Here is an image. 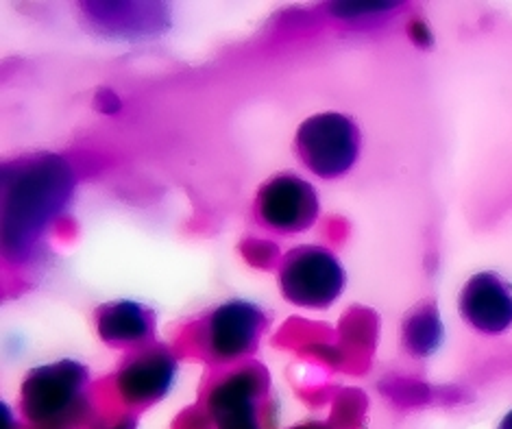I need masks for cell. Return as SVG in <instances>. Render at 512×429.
<instances>
[{"mask_svg":"<svg viewBox=\"0 0 512 429\" xmlns=\"http://www.w3.org/2000/svg\"><path fill=\"white\" fill-rule=\"evenodd\" d=\"M297 153L316 177L336 179L353 168L360 153V129L345 114H316L297 131Z\"/></svg>","mask_w":512,"mask_h":429,"instance_id":"6da1fadb","label":"cell"},{"mask_svg":"<svg viewBox=\"0 0 512 429\" xmlns=\"http://www.w3.org/2000/svg\"><path fill=\"white\" fill-rule=\"evenodd\" d=\"M282 294L301 308H329L345 288V271L338 257L323 247H295L279 268Z\"/></svg>","mask_w":512,"mask_h":429,"instance_id":"7a4b0ae2","label":"cell"},{"mask_svg":"<svg viewBox=\"0 0 512 429\" xmlns=\"http://www.w3.org/2000/svg\"><path fill=\"white\" fill-rule=\"evenodd\" d=\"M255 216L275 234H301L319 218V194L295 173H279L255 194Z\"/></svg>","mask_w":512,"mask_h":429,"instance_id":"3957f363","label":"cell"},{"mask_svg":"<svg viewBox=\"0 0 512 429\" xmlns=\"http://www.w3.org/2000/svg\"><path fill=\"white\" fill-rule=\"evenodd\" d=\"M268 318L258 305L229 301L205 321V351L214 362H234L258 349Z\"/></svg>","mask_w":512,"mask_h":429,"instance_id":"277c9868","label":"cell"},{"mask_svg":"<svg viewBox=\"0 0 512 429\" xmlns=\"http://www.w3.org/2000/svg\"><path fill=\"white\" fill-rule=\"evenodd\" d=\"M88 384V369L77 362H57L29 373L22 386L24 412L33 421H51L72 408Z\"/></svg>","mask_w":512,"mask_h":429,"instance_id":"5b68a950","label":"cell"},{"mask_svg":"<svg viewBox=\"0 0 512 429\" xmlns=\"http://www.w3.org/2000/svg\"><path fill=\"white\" fill-rule=\"evenodd\" d=\"M177 371V362L164 345H146L133 351L118 371V388L131 406L160 401Z\"/></svg>","mask_w":512,"mask_h":429,"instance_id":"8992f818","label":"cell"},{"mask_svg":"<svg viewBox=\"0 0 512 429\" xmlns=\"http://www.w3.org/2000/svg\"><path fill=\"white\" fill-rule=\"evenodd\" d=\"M460 312L482 334H502L512 325V292L495 273H480L460 294Z\"/></svg>","mask_w":512,"mask_h":429,"instance_id":"52a82bcc","label":"cell"},{"mask_svg":"<svg viewBox=\"0 0 512 429\" xmlns=\"http://www.w3.org/2000/svg\"><path fill=\"white\" fill-rule=\"evenodd\" d=\"M96 332L109 347H142L155 336V312L138 301L103 303L94 312Z\"/></svg>","mask_w":512,"mask_h":429,"instance_id":"ba28073f","label":"cell"},{"mask_svg":"<svg viewBox=\"0 0 512 429\" xmlns=\"http://www.w3.org/2000/svg\"><path fill=\"white\" fill-rule=\"evenodd\" d=\"M253 390L247 379L234 377L212 397V412L221 429H258L255 423Z\"/></svg>","mask_w":512,"mask_h":429,"instance_id":"9c48e42d","label":"cell"},{"mask_svg":"<svg viewBox=\"0 0 512 429\" xmlns=\"http://www.w3.org/2000/svg\"><path fill=\"white\" fill-rule=\"evenodd\" d=\"M443 340V325L434 305H421V308L408 314L404 323V342L412 355L428 358Z\"/></svg>","mask_w":512,"mask_h":429,"instance_id":"30bf717a","label":"cell"},{"mask_svg":"<svg viewBox=\"0 0 512 429\" xmlns=\"http://www.w3.org/2000/svg\"><path fill=\"white\" fill-rule=\"evenodd\" d=\"M395 3H338L334 7L336 14L351 16V14H375V11L393 9Z\"/></svg>","mask_w":512,"mask_h":429,"instance_id":"8fae6325","label":"cell"},{"mask_svg":"<svg viewBox=\"0 0 512 429\" xmlns=\"http://www.w3.org/2000/svg\"><path fill=\"white\" fill-rule=\"evenodd\" d=\"M499 429H512V410L504 416V421H502V425H499Z\"/></svg>","mask_w":512,"mask_h":429,"instance_id":"7c38bea8","label":"cell"}]
</instances>
